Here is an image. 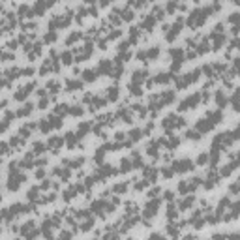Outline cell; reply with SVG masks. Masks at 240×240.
Instances as JSON below:
<instances>
[{
  "label": "cell",
  "mask_w": 240,
  "mask_h": 240,
  "mask_svg": "<svg viewBox=\"0 0 240 240\" xmlns=\"http://www.w3.org/2000/svg\"><path fill=\"white\" fill-rule=\"evenodd\" d=\"M206 10H201V8H197V10H193L189 13V19H188V25L191 27V28H195V27H201L203 23H205V19H206Z\"/></svg>",
  "instance_id": "6da1fadb"
},
{
  "label": "cell",
  "mask_w": 240,
  "mask_h": 240,
  "mask_svg": "<svg viewBox=\"0 0 240 240\" xmlns=\"http://www.w3.org/2000/svg\"><path fill=\"white\" fill-rule=\"evenodd\" d=\"M173 169L178 171V173H186V171H191L193 169V161L191 159H176L175 165H173Z\"/></svg>",
  "instance_id": "7a4b0ae2"
},
{
  "label": "cell",
  "mask_w": 240,
  "mask_h": 240,
  "mask_svg": "<svg viewBox=\"0 0 240 240\" xmlns=\"http://www.w3.org/2000/svg\"><path fill=\"white\" fill-rule=\"evenodd\" d=\"M25 180H27V176H25V175H15V173H11V175H10L8 188L13 191V189H17V188H19V184H21V182H25Z\"/></svg>",
  "instance_id": "3957f363"
},
{
  "label": "cell",
  "mask_w": 240,
  "mask_h": 240,
  "mask_svg": "<svg viewBox=\"0 0 240 240\" xmlns=\"http://www.w3.org/2000/svg\"><path fill=\"white\" fill-rule=\"evenodd\" d=\"M32 88H34V83H28L27 86L19 88V92H15V94H13V98H15V100H25L27 96H28V94L32 92Z\"/></svg>",
  "instance_id": "277c9868"
},
{
  "label": "cell",
  "mask_w": 240,
  "mask_h": 240,
  "mask_svg": "<svg viewBox=\"0 0 240 240\" xmlns=\"http://www.w3.org/2000/svg\"><path fill=\"white\" fill-rule=\"evenodd\" d=\"M158 208H159V201L158 199H152L148 205H147V208H145V216L148 218V216H154L156 212H158Z\"/></svg>",
  "instance_id": "5b68a950"
},
{
  "label": "cell",
  "mask_w": 240,
  "mask_h": 240,
  "mask_svg": "<svg viewBox=\"0 0 240 240\" xmlns=\"http://www.w3.org/2000/svg\"><path fill=\"white\" fill-rule=\"evenodd\" d=\"M212 126H214V124L210 122V120H205V118H203V120H199V122H197V131H199V133L210 131V130H212Z\"/></svg>",
  "instance_id": "8992f818"
},
{
  "label": "cell",
  "mask_w": 240,
  "mask_h": 240,
  "mask_svg": "<svg viewBox=\"0 0 240 240\" xmlns=\"http://www.w3.org/2000/svg\"><path fill=\"white\" fill-rule=\"evenodd\" d=\"M145 79H147V71H145V69L133 71V83H135V85H139L141 81H145Z\"/></svg>",
  "instance_id": "52a82bcc"
},
{
  "label": "cell",
  "mask_w": 240,
  "mask_h": 240,
  "mask_svg": "<svg viewBox=\"0 0 240 240\" xmlns=\"http://www.w3.org/2000/svg\"><path fill=\"white\" fill-rule=\"evenodd\" d=\"M111 71H113L111 60H101L100 62V73H111Z\"/></svg>",
  "instance_id": "ba28073f"
},
{
  "label": "cell",
  "mask_w": 240,
  "mask_h": 240,
  "mask_svg": "<svg viewBox=\"0 0 240 240\" xmlns=\"http://www.w3.org/2000/svg\"><path fill=\"white\" fill-rule=\"evenodd\" d=\"M154 23H156V17L150 13V15H147L145 17V21H143V28H145V30H150L152 27H154Z\"/></svg>",
  "instance_id": "9c48e42d"
},
{
  "label": "cell",
  "mask_w": 240,
  "mask_h": 240,
  "mask_svg": "<svg viewBox=\"0 0 240 240\" xmlns=\"http://www.w3.org/2000/svg\"><path fill=\"white\" fill-rule=\"evenodd\" d=\"M208 118L212 120V124H218V122H221V111H212V113H208Z\"/></svg>",
  "instance_id": "30bf717a"
},
{
  "label": "cell",
  "mask_w": 240,
  "mask_h": 240,
  "mask_svg": "<svg viewBox=\"0 0 240 240\" xmlns=\"http://www.w3.org/2000/svg\"><path fill=\"white\" fill-rule=\"evenodd\" d=\"M216 100H218V105H220V107H225V105H227V96L223 94V90H218V94H216Z\"/></svg>",
  "instance_id": "8fae6325"
},
{
  "label": "cell",
  "mask_w": 240,
  "mask_h": 240,
  "mask_svg": "<svg viewBox=\"0 0 240 240\" xmlns=\"http://www.w3.org/2000/svg\"><path fill=\"white\" fill-rule=\"evenodd\" d=\"M156 169H154V167H145V176L147 178H150V182H154L156 180Z\"/></svg>",
  "instance_id": "7c38bea8"
},
{
  "label": "cell",
  "mask_w": 240,
  "mask_h": 240,
  "mask_svg": "<svg viewBox=\"0 0 240 240\" xmlns=\"http://www.w3.org/2000/svg\"><path fill=\"white\" fill-rule=\"evenodd\" d=\"M96 73H98L96 69H85V71H83V77H85V81H94V79H96Z\"/></svg>",
  "instance_id": "4fadbf2b"
},
{
  "label": "cell",
  "mask_w": 240,
  "mask_h": 240,
  "mask_svg": "<svg viewBox=\"0 0 240 240\" xmlns=\"http://www.w3.org/2000/svg\"><path fill=\"white\" fill-rule=\"evenodd\" d=\"M79 88H81V81H73V79H71V81H68V90H69V92L79 90Z\"/></svg>",
  "instance_id": "5bb4252c"
},
{
  "label": "cell",
  "mask_w": 240,
  "mask_h": 240,
  "mask_svg": "<svg viewBox=\"0 0 240 240\" xmlns=\"http://www.w3.org/2000/svg\"><path fill=\"white\" fill-rule=\"evenodd\" d=\"M118 98V88L116 86H111L107 90V100H116Z\"/></svg>",
  "instance_id": "9a60e30c"
},
{
  "label": "cell",
  "mask_w": 240,
  "mask_h": 240,
  "mask_svg": "<svg viewBox=\"0 0 240 240\" xmlns=\"http://www.w3.org/2000/svg\"><path fill=\"white\" fill-rule=\"evenodd\" d=\"M231 210H233V212H231V214H229V216H227V220H231V218H236V216H238V214H240V203H234V205H233V208H231Z\"/></svg>",
  "instance_id": "2e32d148"
},
{
  "label": "cell",
  "mask_w": 240,
  "mask_h": 240,
  "mask_svg": "<svg viewBox=\"0 0 240 240\" xmlns=\"http://www.w3.org/2000/svg\"><path fill=\"white\" fill-rule=\"evenodd\" d=\"M30 111H32V103H27L25 107H21V109L17 111V114H19V116H25V114H28Z\"/></svg>",
  "instance_id": "e0dca14e"
},
{
  "label": "cell",
  "mask_w": 240,
  "mask_h": 240,
  "mask_svg": "<svg viewBox=\"0 0 240 240\" xmlns=\"http://www.w3.org/2000/svg\"><path fill=\"white\" fill-rule=\"evenodd\" d=\"M62 143H64V141H62L60 137H51V139H49V147L56 148V147H60V145H62Z\"/></svg>",
  "instance_id": "ac0fdd59"
},
{
  "label": "cell",
  "mask_w": 240,
  "mask_h": 240,
  "mask_svg": "<svg viewBox=\"0 0 240 240\" xmlns=\"http://www.w3.org/2000/svg\"><path fill=\"white\" fill-rule=\"evenodd\" d=\"M55 113H56V114H60V116H62V114H66V113H68V105H66V103H58V105H56V109H55Z\"/></svg>",
  "instance_id": "d6986e66"
},
{
  "label": "cell",
  "mask_w": 240,
  "mask_h": 240,
  "mask_svg": "<svg viewBox=\"0 0 240 240\" xmlns=\"http://www.w3.org/2000/svg\"><path fill=\"white\" fill-rule=\"evenodd\" d=\"M141 137H143V131H141V130H131V131H130V139H131V141H139Z\"/></svg>",
  "instance_id": "ffe728a7"
},
{
  "label": "cell",
  "mask_w": 240,
  "mask_h": 240,
  "mask_svg": "<svg viewBox=\"0 0 240 240\" xmlns=\"http://www.w3.org/2000/svg\"><path fill=\"white\" fill-rule=\"evenodd\" d=\"M208 159H210V154H208V152H203V154H199V158H197V163H199V165H205Z\"/></svg>",
  "instance_id": "44dd1931"
},
{
  "label": "cell",
  "mask_w": 240,
  "mask_h": 240,
  "mask_svg": "<svg viewBox=\"0 0 240 240\" xmlns=\"http://www.w3.org/2000/svg\"><path fill=\"white\" fill-rule=\"evenodd\" d=\"M176 216H178V210L171 205L169 208H167V218H169V220H173V218H176Z\"/></svg>",
  "instance_id": "7402d4cb"
},
{
  "label": "cell",
  "mask_w": 240,
  "mask_h": 240,
  "mask_svg": "<svg viewBox=\"0 0 240 240\" xmlns=\"http://www.w3.org/2000/svg\"><path fill=\"white\" fill-rule=\"evenodd\" d=\"M81 32H71L69 34V38H68V43H73V41H77V39H81Z\"/></svg>",
  "instance_id": "603a6c76"
},
{
  "label": "cell",
  "mask_w": 240,
  "mask_h": 240,
  "mask_svg": "<svg viewBox=\"0 0 240 240\" xmlns=\"http://www.w3.org/2000/svg\"><path fill=\"white\" fill-rule=\"evenodd\" d=\"M130 90H131V94H135V96H141V94H143L141 86H139V85H135V83H131V85H130Z\"/></svg>",
  "instance_id": "cb8c5ba5"
},
{
  "label": "cell",
  "mask_w": 240,
  "mask_h": 240,
  "mask_svg": "<svg viewBox=\"0 0 240 240\" xmlns=\"http://www.w3.org/2000/svg\"><path fill=\"white\" fill-rule=\"evenodd\" d=\"M169 79H171V73H159V75L156 77V81H158V83H167Z\"/></svg>",
  "instance_id": "d4e9b609"
},
{
  "label": "cell",
  "mask_w": 240,
  "mask_h": 240,
  "mask_svg": "<svg viewBox=\"0 0 240 240\" xmlns=\"http://www.w3.org/2000/svg\"><path fill=\"white\" fill-rule=\"evenodd\" d=\"M178 191H180V193H188V191H189V184L182 180V182L178 184Z\"/></svg>",
  "instance_id": "484cf974"
},
{
  "label": "cell",
  "mask_w": 240,
  "mask_h": 240,
  "mask_svg": "<svg viewBox=\"0 0 240 240\" xmlns=\"http://www.w3.org/2000/svg\"><path fill=\"white\" fill-rule=\"evenodd\" d=\"M158 55H159V49H158V47H152V49L147 51V56H148V58H156Z\"/></svg>",
  "instance_id": "4316f807"
},
{
  "label": "cell",
  "mask_w": 240,
  "mask_h": 240,
  "mask_svg": "<svg viewBox=\"0 0 240 240\" xmlns=\"http://www.w3.org/2000/svg\"><path fill=\"white\" fill-rule=\"evenodd\" d=\"M161 173H163V176H165V178H171V176H173V173H175V169H173V167H163V171H161Z\"/></svg>",
  "instance_id": "83f0119b"
},
{
  "label": "cell",
  "mask_w": 240,
  "mask_h": 240,
  "mask_svg": "<svg viewBox=\"0 0 240 240\" xmlns=\"http://www.w3.org/2000/svg\"><path fill=\"white\" fill-rule=\"evenodd\" d=\"M45 150V145L43 143H34V154H41Z\"/></svg>",
  "instance_id": "f1b7e54d"
},
{
  "label": "cell",
  "mask_w": 240,
  "mask_h": 240,
  "mask_svg": "<svg viewBox=\"0 0 240 240\" xmlns=\"http://www.w3.org/2000/svg\"><path fill=\"white\" fill-rule=\"evenodd\" d=\"M38 191H39L38 188H32V189H28V193H27V195H28V199L36 201V199H38Z\"/></svg>",
  "instance_id": "f546056e"
},
{
  "label": "cell",
  "mask_w": 240,
  "mask_h": 240,
  "mask_svg": "<svg viewBox=\"0 0 240 240\" xmlns=\"http://www.w3.org/2000/svg\"><path fill=\"white\" fill-rule=\"evenodd\" d=\"M122 17H124L126 21H131V19H133V11L126 8V10H122Z\"/></svg>",
  "instance_id": "4dcf8cb0"
},
{
  "label": "cell",
  "mask_w": 240,
  "mask_h": 240,
  "mask_svg": "<svg viewBox=\"0 0 240 240\" xmlns=\"http://www.w3.org/2000/svg\"><path fill=\"white\" fill-rule=\"evenodd\" d=\"M111 75H113L114 79H118L120 75H122V66H116V68H114V69L111 71Z\"/></svg>",
  "instance_id": "1f68e13d"
},
{
  "label": "cell",
  "mask_w": 240,
  "mask_h": 240,
  "mask_svg": "<svg viewBox=\"0 0 240 240\" xmlns=\"http://www.w3.org/2000/svg\"><path fill=\"white\" fill-rule=\"evenodd\" d=\"M55 39H56V32L55 30H49L45 34V41H55Z\"/></svg>",
  "instance_id": "d6a6232c"
},
{
  "label": "cell",
  "mask_w": 240,
  "mask_h": 240,
  "mask_svg": "<svg viewBox=\"0 0 240 240\" xmlns=\"http://www.w3.org/2000/svg\"><path fill=\"white\" fill-rule=\"evenodd\" d=\"M62 62H64V64H71V53H69V51L62 53Z\"/></svg>",
  "instance_id": "836d02e7"
},
{
  "label": "cell",
  "mask_w": 240,
  "mask_h": 240,
  "mask_svg": "<svg viewBox=\"0 0 240 240\" xmlns=\"http://www.w3.org/2000/svg\"><path fill=\"white\" fill-rule=\"evenodd\" d=\"M188 137H189V139H201V133H199L197 130H189V131H188Z\"/></svg>",
  "instance_id": "e575fe53"
},
{
  "label": "cell",
  "mask_w": 240,
  "mask_h": 240,
  "mask_svg": "<svg viewBox=\"0 0 240 240\" xmlns=\"http://www.w3.org/2000/svg\"><path fill=\"white\" fill-rule=\"evenodd\" d=\"M130 159H122V167H120V171H122V173H126V171H130Z\"/></svg>",
  "instance_id": "d590c367"
},
{
  "label": "cell",
  "mask_w": 240,
  "mask_h": 240,
  "mask_svg": "<svg viewBox=\"0 0 240 240\" xmlns=\"http://www.w3.org/2000/svg\"><path fill=\"white\" fill-rule=\"evenodd\" d=\"M92 227H94V220H92V218L83 223V231H88V229H92Z\"/></svg>",
  "instance_id": "8d00e7d4"
},
{
  "label": "cell",
  "mask_w": 240,
  "mask_h": 240,
  "mask_svg": "<svg viewBox=\"0 0 240 240\" xmlns=\"http://www.w3.org/2000/svg\"><path fill=\"white\" fill-rule=\"evenodd\" d=\"M126 188H128L126 184H116V186H114V191H116V193H124Z\"/></svg>",
  "instance_id": "74e56055"
},
{
  "label": "cell",
  "mask_w": 240,
  "mask_h": 240,
  "mask_svg": "<svg viewBox=\"0 0 240 240\" xmlns=\"http://www.w3.org/2000/svg\"><path fill=\"white\" fill-rule=\"evenodd\" d=\"M229 21H231V23H238V21H240V13H238V11H234V13H231V17H229Z\"/></svg>",
  "instance_id": "f35d334b"
},
{
  "label": "cell",
  "mask_w": 240,
  "mask_h": 240,
  "mask_svg": "<svg viewBox=\"0 0 240 240\" xmlns=\"http://www.w3.org/2000/svg\"><path fill=\"white\" fill-rule=\"evenodd\" d=\"M34 73V69L32 68H25V69H21V75H27V77H30Z\"/></svg>",
  "instance_id": "ab89813d"
},
{
  "label": "cell",
  "mask_w": 240,
  "mask_h": 240,
  "mask_svg": "<svg viewBox=\"0 0 240 240\" xmlns=\"http://www.w3.org/2000/svg\"><path fill=\"white\" fill-rule=\"evenodd\" d=\"M69 113L79 116V114H83V107H71V109H69Z\"/></svg>",
  "instance_id": "60d3db41"
},
{
  "label": "cell",
  "mask_w": 240,
  "mask_h": 240,
  "mask_svg": "<svg viewBox=\"0 0 240 240\" xmlns=\"http://www.w3.org/2000/svg\"><path fill=\"white\" fill-rule=\"evenodd\" d=\"M163 197H165L167 201H173V199H175V193H173V191H169V189H167L165 193H163Z\"/></svg>",
  "instance_id": "b9f144b4"
},
{
  "label": "cell",
  "mask_w": 240,
  "mask_h": 240,
  "mask_svg": "<svg viewBox=\"0 0 240 240\" xmlns=\"http://www.w3.org/2000/svg\"><path fill=\"white\" fill-rule=\"evenodd\" d=\"M231 191H233V193H238V191H240V178H238V182H236V184H233V186H231Z\"/></svg>",
  "instance_id": "7bdbcfd3"
},
{
  "label": "cell",
  "mask_w": 240,
  "mask_h": 240,
  "mask_svg": "<svg viewBox=\"0 0 240 240\" xmlns=\"http://www.w3.org/2000/svg\"><path fill=\"white\" fill-rule=\"evenodd\" d=\"M191 203H193V199H191V197H188L186 201H182V205H180V208H188Z\"/></svg>",
  "instance_id": "ee69618b"
},
{
  "label": "cell",
  "mask_w": 240,
  "mask_h": 240,
  "mask_svg": "<svg viewBox=\"0 0 240 240\" xmlns=\"http://www.w3.org/2000/svg\"><path fill=\"white\" fill-rule=\"evenodd\" d=\"M156 193H159V188H152V191H148V197H156Z\"/></svg>",
  "instance_id": "f6af8a7d"
},
{
  "label": "cell",
  "mask_w": 240,
  "mask_h": 240,
  "mask_svg": "<svg viewBox=\"0 0 240 240\" xmlns=\"http://www.w3.org/2000/svg\"><path fill=\"white\" fill-rule=\"evenodd\" d=\"M234 71H236V73H240V58L234 60Z\"/></svg>",
  "instance_id": "bcb514c9"
},
{
  "label": "cell",
  "mask_w": 240,
  "mask_h": 240,
  "mask_svg": "<svg viewBox=\"0 0 240 240\" xmlns=\"http://www.w3.org/2000/svg\"><path fill=\"white\" fill-rule=\"evenodd\" d=\"M150 240H165V238H163L161 234H158V233H154V234L150 236Z\"/></svg>",
  "instance_id": "7dc6e473"
},
{
  "label": "cell",
  "mask_w": 240,
  "mask_h": 240,
  "mask_svg": "<svg viewBox=\"0 0 240 240\" xmlns=\"http://www.w3.org/2000/svg\"><path fill=\"white\" fill-rule=\"evenodd\" d=\"M118 36H120V30H113V32L109 34V38H113V39H114V38H118Z\"/></svg>",
  "instance_id": "c3c4849f"
},
{
  "label": "cell",
  "mask_w": 240,
  "mask_h": 240,
  "mask_svg": "<svg viewBox=\"0 0 240 240\" xmlns=\"http://www.w3.org/2000/svg\"><path fill=\"white\" fill-rule=\"evenodd\" d=\"M58 240H69V233H66V231H64V233L60 234V238H58Z\"/></svg>",
  "instance_id": "681fc988"
},
{
  "label": "cell",
  "mask_w": 240,
  "mask_h": 240,
  "mask_svg": "<svg viewBox=\"0 0 240 240\" xmlns=\"http://www.w3.org/2000/svg\"><path fill=\"white\" fill-rule=\"evenodd\" d=\"M47 103H49V100H47V98H45V100H41V101H39V107L43 109V107H47Z\"/></svg>",
  "instance_id": "f907efd6"
},
{
  "label": "cell",
  "mask_w": 240,
  "mask_h": 240,
  "mask_svg": "<svg viewBox=\"0 0 240 240\" xmlns=\"http://www.w3.org/2000/svg\"><path fill=\"white\" fill-rule=\"evenodd\" d=\"M124 135H126V133H122V131H118V133H116V139H118V141H122V139H124Z\"/></svg>",
  "instance_id": "816d5d0a"
},
{
  "label": "cell",
  "mask_w": 240,
  "mask_h": 240,
  "mask_svg": "<svg viewBox=\"0 0 240 240\" xmlns=\"http://www.w3.org/2000/svg\"><path fill=\"white\" fill-rule=\"evenodd\" d=\"M231 240H240V234L236 233V234H231Z\"/></svg>",
  "instance_id": "f5cc1de1"
},
{
  "label": "cell",
  "mask_w": 240,
  "mask_h": 240,
  "mask_svg": "<svg viewBox=\"0 0 240 240\" xmlns=\"http://www.w3.org/2000/svg\"><path fill=\"white\" fill-rule=\"evenodd\" d=\"M148 240H150V238H148Z\"/></svg>",
  "instance_id": "db71d44e"
}]
</instances>
